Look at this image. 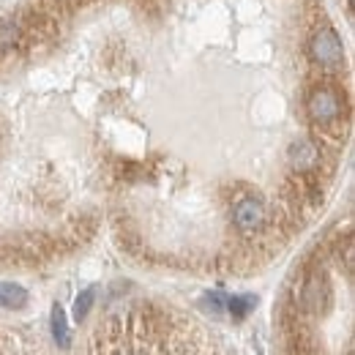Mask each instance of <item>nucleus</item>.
<instances>
[{
  "instance_id": "obj_3",
  "label": "nucleus",
  "mask_w": 355,
  "mask_h": 355,
  "mask_svg": "<svg viewBox=\"0 0 355 355\" xmlns=\"http://www.w3.org/2000/svg\"><path fill=\"white\" fill-rule=\"evenodd\" d=\"M230 222L235 227L238 238L254 241L266 235L268 224H270V211L260 194H238L230 208Z\"/></svg>"
},
{
  "instance_id": "obj_1",
  "label": "nucleus",
  "mask_w": 355,
  "mask_h": 355,
  "mask_svg": "<svg viewBox=\"0 0 355 355\" xmlns=\"http://www.w3.org/2000/svg\"><path fill=\"white\" fill-rule=\"evenodd\" d=\"M90 355H230L197 322L175 311L139 306L110 317L93 336Z\"/></svg>"
},
{
  "instance_id": "obj_4",
  "label": "nucleus",
  "mask_w": 355,
  "mask_h": 355,
  "mask_svg": "<svg viewBox=\"0 0 355 355\" xmlns=\"http://www.w3.org/2000/svg\"><path fill=\"white\" fill-rule=\"evenodd\" d=\"M309 55L311 60L320 69H339L345 63V46L339 42L336 31L331 28H320L309 42Z\"/></svg>"
},
{
  "instance_id": "obj_2",
  "label": "nucleus",
  "mask_w": 355,
  "mask_h": 355,
  "mask_svg": "<svg viewBox=\"0 0 355 355\" xmlns=\"http://www.w3.org/2000/svg\"><path fill=\"white\" fill-rule=\"evenodd\" d=\"M306 115L317 132V139H322L331 148L345 145L347 132V96L336 83H320L306 96Z\"/></svg>"
},
{
  "instance_id": "obj_8",
  "label": "nucleus",
  "mask_w": 355,
  "mask_h": 355,
  "mask_svg": "<svg viewBox=\"0 0 355 355\" xmlns=\"http://www.w3.org/2000/svg\"><path fill=\"white\" fill-rule=\"evenodd\" d=\"M93 301H96V287H88V290H83V293L77 295V301H74V320H77V322H83V320L88 317Z\"/></svg>"
},
{
  "instance_id": "obj_5",
  "label": "nucleus",
  "mask_w": 355,
  "mask_h": 355,
  "mask_svg": "<svg viewBox=\"0 0 355 355\" xmlns=\"http://www.w3.org/2000/svg\"><path fill=\"white\" fill-rule=\"evenodd\" d=\"M28 304V290L14 282H0V306L3 309H22Z\"/></svg>"
},
{
  "instance_id": "obj_6",
  "label": "nucleus",
  "mask_w": 355,
  "mask_h": 355,
  "mask_svg": "<svg viewBox=\"0 0 355 355\" xmlns=\"http://www.w3.org/2000/svg\"><path fill=\"white\" fill-rule=\"evenodd\" d=\"M52 336H55L58 347H63V350L71 345V334H69V325H66V311L60 304L52 306Z\"/></svg>"
},
{
  "instance_id": "obj_7",
  "label": "nucleus",
  "mask_w": 355,
  "mask_h": 355,
  "mask_svg": "<svg viewBox=\"0 0 355 355\" xmlns=\"http://www.w3.org/2000/svg\"><path fill=\"white\" fill-rule=\"evenodd\" d=\"M224 306L235 320H243L249 311L257 306V298L254 295H230V298H224Z\"/></svg>"
}]
</instances>
